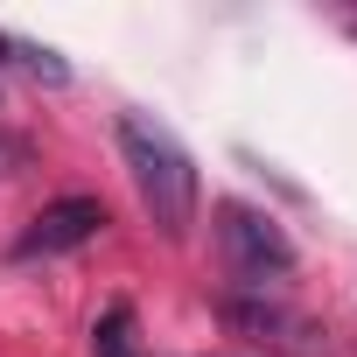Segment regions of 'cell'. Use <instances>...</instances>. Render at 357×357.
I'll list each match as a JSON object with an SVG mask.
<instances>
[{"label":"cell","mask_w":357,"mask_h":357,"mask_svg":"<svg viewBox=\"0 0 357 357\" xmlns=\"http://www.w3.org/2000/svg\"><path fill=\"white\" fill-rule=\"evenodd\" d=\"M8 50H15V56H22L36 77H50V84H63V77H70V63H63L56 50H36V43H8Z\"/></svg>","instance_id":"5"},{"label":"cell","mask_w":357,"mask_h":357,"mask_svg":"<svg viewBox=\"0 0 357 357\" xmlns=\"http://www.w3.org/2000/svg\"><path fill=\"white\" fill-rule=\"evenodd\" d=\"M218 252H225L231 280H245V287H266V280H287L294 273L287 231L266 211H252V204H218Z\"/></svg>","instance_id":"2"},{"label":"cell","mask_w":357,"mask_h":357,"mask_svg":"<svg viewBox=\"0 0 357 357\" xmlns=\"http://www.w3.org/2000/svg\"><path fill=\"white\" fill-rule=\"evenodd\" d=\"M0 56H8V36H0Z\"/></svg>","instance_id":"6"},{"label":"cell","mask_w":357,"mask_h":357,"mask_svg":"<svg viewBox=\"0 0 357 357\" xmlns=\"http://www.w3.org/2000/svg\"><path fill=\"white\" fill-rule=\"evenodd\" d=\"M91 357H140V350H133V315H126V308H105V315H98Z\"/></svg>","instance_id":"4"},{"label":"cell","mask_w":357,"mask_h":357,"mask_svg":"<svg viewBox=\"0 0 357 357\" xmlns=\"http://www.w3.org/2000/svg\"><path fill=\"white\" fill-rule=\"evenodd\" d=\"M119 154H126V175H133L140 211L154 218V231L190 238V225H197V161L183 154V140L147 112H119Z\"/></svg>","instance_id":"1"},{"label":"cell","mask_w":357,"mask_h":357,"mask_svg":"<svg viewBox=\"0 0 357 357\" xmlns=\"http://www.w3.org/2000/svg\"><path fill=\"white\" fill-rule=\"evenodd\" d=\"M98 231H105V204L98 197H56V204H43L29 218V231L15 238V259L22 266L29 259H56V252H70V245L98 238Z\"/></svg>","instance_id":"3"}]
</instances>
